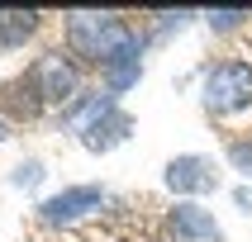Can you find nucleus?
Masks as SVG:
<instances>
[{"instance_id": "5", "label": "nucleus", "mask_w": 252, "mask_h": 242, "mask_svg": "<svg viewBox=\"0 0 252 242\" xmlns=\"http://www.w3.org/2000/svg\"><path fill=\"white\" fill-rule=\"evenodd\" d=\"M5 105H10V114H19V119H33V114H43V85H38V71L29 67L19 81H10V90H5Z\"/></svg>"}, {"instance_id": "1", "label": "nucleus", "mask_w": 252, "mask_h": 242, "mask_svg": "<svg viewBox=\"0 0 252 242\" xmlns=\"http://www.w3.org/2000/svg\"><path fill=\"white\" fill-rule=\"evenodd\" d=\"M128 43L133 38L124 33V24L110 19V14H71V48L81 57H91V62H105L110 67Z\"/></svg>"}, {"instance_id": "6", "label": "nucleus", "mask_w": 252, "mask_h": 242, "mask_svg": "<svg viewBox=\"0 0 252 242\" xmlns=\"http://www.w3.org/2000/svg\"><path fill=\"white\" fill-rule=\"evenodd\" d=\"M38 28V10H0V48H19Z\"/></svg>"}, {"instance_id": "8", "label": "nucleus", "mask_w": 252, "mask_h": 242, "mask_svg": "<svg viewBox=\"0 0 252 242\" xmlns=\"http://www.w3.org/2000/svg\"><path fill=\"white\" fill-rule=\"evenodd\" d=\"M171 228H176V233H186V238H219L214 218H205L195 204H181V209L171 214Z\"/></svg>"}, {"instance_id": "7", "label": "nucleus", "mask_w": 252, "mask_h": 242, "mask_svg": "<svg viewBox=\"0 0 252 242\" xmlns=\"http://www.w3.org/2000/svg\"><path fill=\"white\" fill-rule=\"evenodd\" d=\"M167 181L176 185V190H210L214 176L205 171V161H200V157H181V161H171Z\"/></svg>"}, {"instance_id": "3", "label": "nucleus", "mask_w": 252, "mask_h": 242, "mask_svg": "<svg viewBox=\"0 0 252 242\" xmlns=\"http://www.w3.org/2000/svg\"><path fill=\"white\" fill-rule=\"evenodd\" d=\"M33 71H38V85H43V100H48V105L71 100V90H76V71L62 62V53H48L43 62H33Z\"/></svg>"}, {"instance_id": "9", "label": "nucleus", "mask_w": 252, "mask_h": 242, "mask_svg": "<svg viewBox=\"0 0 252 242\" xmlns=\"http://www.w3.org/2000/svg\"><path fill=\"white\" fill-rule=\"evenodd\" d=\"M124 133H128V119L124 114H110V124H91L86 128V147H114Z\"/></svg>"}, {"instance_id": "2", "label": "nucleus", "mask_w": 252, "mask_h": 242, "mask_svg": "<svg viewBox=\"0 0 252 242\" xmlns=\"http://www.w3.org/2000/svg\"><path fill=\"white\" fill-rule=\"evenodd\" d=\"M205 105L214 114H238L252 105V67L248 62H224L205 81Z\"/></svg>"}, {"instance_id": "4", "label": "nucleus", "mask_w": 252, "mask_h": 242, "mask_svg": "<svg viewBox=\"0 0 252 242\" xmlns=\"http://www.w3.org/2000/svg\"><path fill=\"white\" fill-rule=\"evenodd\" d=\"M95 204H100V190H95V185H81V190H62V195L43 199V218H48V223H71L76 214L95 209Z\"/></svg>"}]
</instances>
